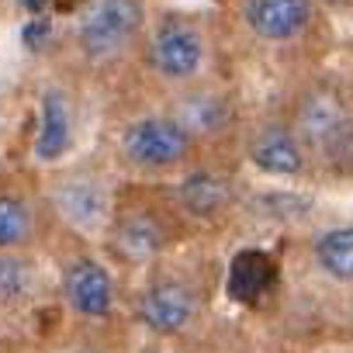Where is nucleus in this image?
<instances>
[{
    "mask_svg": "<svg viewBox=\"0 0 353 353\" xmlns=\"http://www.w3.org/2000/svg\"><path fill=\"white\" fill-rule=\"evenodd\" d=\"M229 97L219 90H188L170 111V118H176L191 135H215L229 125Z\"/></svg>",
    "mask_w": 353,
    "mask_h": 353,
    "instance_id": "obj_9",
    "label": "nucleus"
},
{
    "mask_svg": "<svg viewBox=\"0 0 353 353\" xmlns=\"http://www.w3.org/2000/svg\"><path fill=\"white\" fill-rule=\"evenodd\" d=\"M194 135L170 114H149L125 128L121 149L142 170H170L191 156Z\"/></svg>",
    "mask_w": 353,
    "mask_h": 353,
    "instance_id": "obj_2",
    "label": "nucleus"
},
{
    "mask_svg": "<svg viewBox=\"0 0 353 353\" xmlns=\"http://www.w3.org/2000/svg\"><path fill=\"white\" fill-rule=\"evenodd\" d=\"M305 149L329 166H353V111L332 87H312L301 94L291 118Z\"/></svg>",
    "mask_w": 353,
    "mask_h": 353,
    "instance_id": "obj_1",
    "label": "nucleus"
},
{
    "mask_svg": "<svg viewBox=\"0 0 353 353\" xmlns=\"http://www.w3.org/2000/svg\"><path fill=\"white\" fill-rule=\"evenodd\" d=\"M63 291H66V301L73 305V312H80L87 319H104L114 301L111 274L97 260H87V256H80L66 267Z\"/></svg>",
    "mask_w": 353,
    "mask_h": 353,
    "instance_id": "obj_7",
    "label": "nucleus"
},
{
    "mask_svg": "<svg viewBox=\"0 0 353 353\" xmlns=\"http://www.w3.org/2000/svg\"><path fill=\"white\" fill-rule=\"evenodd\" d=\"M35 291V270L25 256L0 253V305H18Z\"/></svg>",
    "mask_w": 353,
    "mask_h": 353,
    "instance_id": "obj_15",
    "label": "nucleus"
},
{
    "mask_svg": "<svg viewBox=\"0 0 353 353\" xmlns=\"http://www.w3.org/2000/svg\"><path fill=\"white\" fill-rule=\"evenodd\" d=\"M243 18L267 42H291L312 21V0H246Z\"/></svg>",
    "mask_w": 353,
    "mask_h": 353,
    "instance_id": "obj_6",
    "label": "nucleus"
},
{
    "mask_svg": "<svg viewBox=\"0 0 353 353\" xmlns=\"http://www.w3.org/2000/svg\"><path fill=\"white\" fill-rule=\"evenodd\" d=\"M142 0H94L80 18V49L94 59L114 56L142 28Z\"/></svg>",
    "mask_w": 353,
    "mask_h": 353,
    "instance_id": "obj_3",
    "label": "nucleus"
},
{
    "mask_svg": "<svg viewBox=\"0 0 353 353\" xmlns=\"http://www.w3.org/2000/svg\"><path fill=\"white\" fill-rule=\"evenodd\" d=\"M315 263L336 281H353V225L325 229L315 239Z\"/></svg>",
    "mask_w": 353,
    "mask_h": 353,
    "instance_id": "obj_13",
    "label": "nucleus"
},
{
    "mask_svg": "<svg viewBox=\"0 0 353 353\" xmlns=\"http://www.w3.org/2000/svg\"><path fill=\"white\" fill-rule=\"evenodd\" d=\"M42 4H46V0H25V8H28V11H42Z\"/></svg>",
    "mask_w": 353,
    "mask_h": 353,
    "instance_id": "obj_19",
    "label": "nucleus"
},
{
    "mask_svg": "<svg viewBox=\"0 0 353 353\" xmlns=\"http://www.w3.org/2000/svg\"><path fill=\"white\" fill-rule=\"evenodd\" d=\"M32 236V215L21 198L0 194V253H11Z\"/></svg>",
    "mask_w": 353,
    "mask_h": 353,
    "instance_id": "obj_16",
    "label": "nucleus"
},
{
    "mask_svg": "<svg viewBox=\"0 0 353 353\" xmlns=\"http://www.w3.org/2000/svg\"><path fill=\"white\" fill-rule=\"evenodd\" d=\"M181 201L194 215H212V212H219L229 201V181L222 173H208V170L191 173L184 181V188H181Z\"/></svg>",
    "mask_w": 353,
    "mask_h": 353,
    "instance_id": "obj_14",
    "label": "nucleus"
},
{
    "mask_svg": "<svg viewBox=\"0 0 353 353\" xmlns=\"http://www.w3.org/2000/svg\"><path fill=\"white\" fill-rule=\"evenodd\" d=\"M250 159L267 173L298 176L305 170V145H301L294 125L270 121V125L256 128V135L250 139Z\"/></svg>",
    "mask_w": 353,
    "mask_h": 353,
    "instance_id": "obj_8",
    "label": "nucleus"
},
{
    "mask_svg": "<svg viewBox=\"0 0 353 353\" xmlns=\"http://www.w3.org/2000/svg\"><path fill=\"white\" fill-rule=\"evenodd\" d=\"M73 139V114L63 97V90H46L42 94V125L35 135V156L39 159H59L70 149Z\"/></svg>",
    "mask_w": 353,
    "mask_h": 353,
    "instance_id": "obj_11",
    "label": "nucleus"
},
{
    "mask_svg": "<svg viewBox=\"0 0 353 353\" xmlns=\"http://www.w3.org/2000/svg\"><path fill=\"white\" fill-rule=\"evenodd\" d=\"M194 291L181 281H152L145 294L139 298V319L152 332H181L194 319Z\"/></svg>",
    "mask_w": 353,
    "mask_h": 353,
    "instance_id": "obj_5",
    "label": "nucleus"
},
{
    "mask_svg": "<svg viewBox=\"0 0 353 353\" xmlns=\"http://www.w3.org/2000/svg\"><path fill=\"white\" fill-rule=\"evenodd\" d=\"M205 63V39L184 18H166L149 39V66L163 80H191Z\"/></svg>",
    "mask_w": 353,
    "mask_h": 353,
    "instance_id": "obj_4",
    "label": "nucleus"
},
{
    "mask_svg": "<svg viewBox=\"0 0 353 353\" xmlns=\"http://www.w3.org/2000/svg\"><path fill=\"white\" fill-rule=\"evenodd\" d=\"M46 35H49V21H46V18H32L28 28H25V42H28V46H42Z\"/></svg>",
    "mask_w": 353,
    "mask_h": 353,
    "instance_id": "obj_18",
    "label": "nucleus"
},
{
    "mask_svg": "<svg viewBox=\"0 0 353 353\" xmlns=\"http://www.w3.org/2000/svg\"><path fill=\"white\" fill-rule=\"evenodd\" d=\"M111 246L118 250L121 260L139 263V260L152 256V253L163 246V225H159L156 215H149V212H128V215H121V219L114 222Z\"/></svg>",
    "mask_w": 353,
    "mask_h": 353,
    "instance_id": "obj_10",
    "label": "nucleus"
},
{
    "mask_svg": "<svg viewBox=\"0 0 353 353\" xmlns=\"http://www.w3.org/2000/svg\"><path fill=\"white\" fill-rule=\"evenodd\" d=\"M56 198H59L63 212H66L70 219H77V222H94V219L104 212V198H101V191H97L90 181H73V184H66Z\"/></svg>",
    "mask_w": 353,
    "mask_h": 353,
    "instance_id": "obj_17",
    "label": "nucleus"
},
{
    "mask_svg": "<svg viewBox=\"0 0 353 353\" xmlns=\"http://www.w3.org/2000/svg\"><path fill=\"white\" fill-rule=\"evenodd\" d=\"M270 277H274L270 260L260 250H243L229 267V294L243 305H253L270 288Z\"/></svg>",
    "mask_w": 353,
    "mask_h": 353,
    "instance_id": "obj_12",
    "label": "nucleus"
}]
</instances>
